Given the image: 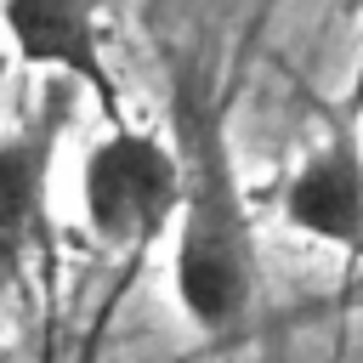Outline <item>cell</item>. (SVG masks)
Instances as JSON below:
<instances>
[{
  "label": "cell",
  "instance_id": "3",
  "mask_svg": "<svg viewBox=\"0 0 363 363\" xmlns=\"http://www.w3.org/2000/svg\"><path fill=\"white\" fill-rule=\"evenodd\" d=\"M0 23L17 45L23 62L34 68H57L68 79H79L113 130H125V102H119V79L102 62V34H96V11L91 6H68V0H6Z\"/></svg>",
  "mask_w": 363,
  "mask_h": 363
},
{
  "label": "cell",
  "instance_id": "4",
  "mask_svg": "<svg viewBox=\"0 0 363 363\" xmlns=\"http://www.w3.org/2000/svg\"><path fill=\"white\" fill-rule=\"evenodd\" d=\"M62 125H68V102L51 96L40 119L0 136V272L23 267L45 238V193H51V159Z\"/></svg>",
  "mask_w": 363,
  "mask_h": 363
},
{
  "label": "cell",
  "instance_id": "6",
  "mask_svg": "<svg viewBox=\"0 0 363 363\" xmlns=\"http://www.w3.org/2000/svg\"><path fill=\"white\" fill-rule=\"evenodd\" d=\"M0 363H17V357H11V352H0Z\"/></svg>",
  "mask_w": 363,
  "mask_h": 363
},
{
  "label": "cell",
  "instance_id": "1",
  "mask_svg": "<svg viewBox=\"0 0 363 363\" xmlns=\"http://www.w3.org/2000/svg\"><path fill=\"white\" fill-rule=\"evenodd\" d=\"M176 301L199 329H233L255 301V233L221 136V113L204 85H176Z\"/></svg>",
  "mask_w": 363,
  "mask_h": 363
},
{
  "label": "cell",
  "instance_id": "2",
  "mask_svg": "<svg viewBox=\"0 0 363 363\" xmlns=\"http://www.w3.org/2000/svg\"><path fill=\"white\" fill-rule=\"evenodd\" d=\"M79 199L96 244L108 250H147L182 204L176 153L147 130H108L79 170Z\"/></svg>",
  "mask_w": 363,
  "mask_h": 363
},
{
  "label": "cell",
  "instance_id": "5",
  "mask_svg": "<svg viewBox=\"0 0 363 363\" xmlns=\"http://www.w3.org/2000/svg\"><path fill=\"white\" fill-rule=\"evenodd\" d=\"M284 216L318 244L363 255V147L340 125L284 187Z\"/></svg>",
  "mask_w": 363,
  "mask_h": 363
}]
</instances>
